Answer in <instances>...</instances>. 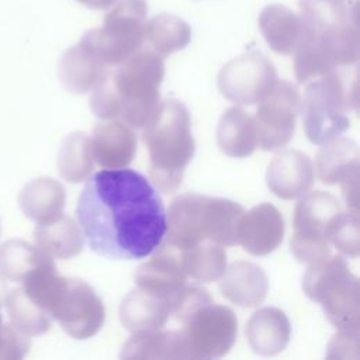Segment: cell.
I'll list each match as a JSON object with an SVG mask.
<instances>
[{
    "label": "cell",
    "mask_w": 360,
    "mask_h": 360,
    "mask_svg": "<svg viewBox=\"0 0 360 360\" xmlns=\"http://www.w3.org/2000/svg\"><path fill=\"white\" fill-rule=\"evenodd\" d=\"M77 224L93 252L114 259H142L166 233V211L148 179L131 169L94 173L76 205Z\"/></svg>",
    "instance_id": "6da1fadb"
},
{
    "label": "cell",
    "mask_w": 360,
    "mask_h": 360,
    "mask_svg": "<svg viewBox=\"0 0 360 360\" xmlns=\"http://www.w3.org/2000/svg\"><path fill=\"white\" fill-rule=\"evenodd\" d=\"M27 295L55 318L75 339H89L103 326L105 309L87 283L58 274L52 257H45L24 280Z\"/></svg>",
    "instance_id": "7a4b0ae2"
},
{
    "label": "cell",
    "mask_w": 360,
    "mask_h": 360,
    "mask_svg": "<svg viewBox=\"0 0 360 360\" xmlns=\"http://www.w3.org/2000/svg\"><path fill=\"white\" fill-rule=\"evenodd\" d=\"M243 214V207L232 200L184 193L169 205L163 238L180 250L204 240L233 246L239 243Z\"/></svg>",
    "instance_id": "3957f363"
},
{
    "label": "cell",
    "mask_w": 360,
    "mask_h": 360,
    "mask_svg": "<svg viewBox=\"0 0 360 360\" xmlns=\"http://www.w3.org/2000/svg\"><path fill=\"white\" fill-rule=\"evenodd\" d=\"M170 315L181 325L190 359L222 357L236 340L235 312L215 304L204 288L184 285L170 301Z\"/></svg>",
    "instance_id": "277c9868"
},
{
    "label": "cell",
    "mask_w": 360,
    "mask_h": 360,
    "mask_svg": "<svg viewBox=\"0 0 360 360\" xmlns=\"http://www.w3.org/2000/svg\"><path fill=\"white\" fill-rule=\"evenodd\" d=\"M143 128V142L150 158V179L160 191L172 193L181 184L195 150L188 110L174 98L162 101Z\"/></svg>",
    "instance_id": "5b68a950"
},
{
    "label": "cell",
    "mask_w": 360,
    "mask_h": 360,
    "mask_svg": "<svg viewBox=\"0 0 360 360\" xmlns=\"http://www.w3.org/2000/svg\"><path fill=\"white\" fill-rule=\"evenodd\" d=\"M305 295L319 302L339 330L360 329V284L343 256H326L308 264L302 278Z\"/></svg>",
    "instance_id": "8992f818"
},
{
    "label": "cell",
    "mask_w": 360,
    "mask_h": 360,
    "mask_svg": "<svg viewBox=\"0 0 360 360\" xmlns=\"http://www.w3.org/2000/svg\"><path fill=\"white\" fill-rule=\"evenodd\" d=\"M357 104V87H349L338 79L309 84L300 108L307 138L315 145H323L340 136L350 127L347 112L356 111Z\"/></svg>",
    "instance_id": "52a82bcc"
},
{
    "label": "cell",
    "mask_w": 360,
    "mask_h": 360,
    "mask_svg": "<svg viewBox=\"0 0 360 360\" xmlns=\"http://www.w3.org/2000/svg\"><path fill=\"white\" fill-rule=\"evenodd\" d=\"M340 211L339 200L328 191H308L300 197L291 236V250L298 262L311 264L330 255L328 228Z\"/></svg>",
    "instance_id": "ba28073f"
},
{
    "label": "cell",
    "mask_w": 360,
    "mask_h": 360,
    "mask_svg": "<svg viewBox=\"0 0 360 360\" xmlns=\"http://www.w3.org/2000/svg\"><path fill=\"white\" fill-rule=\"evenodd\" d=\"M253 117L259 148L277 150L285 146L295 131L297 117L301 108V96L295 86L288 82H278L257 101Z\"/></svg>",
    "instance_id": "9c48e42d"
},
{
    "label": "cell",
    "mask_w": 360,
    "mask_h": 360,
    "mask_svg": "<svg viewBox=\"0 0 360 360\" xmlns=\"http://www.w3.org/2000/svg\"><path fill=\"white\" fill-rule=\"evenodd\" d=\"M160 79L159 66L142 65L112 80L120 100V118L131 128H143L158 110Z\"/></svg>",
    "instance_id": "30bf717a"
},
{
    "label": "cell",
    "mask_w": 360,
    "mask_h": 360,
    "mask_svg": "<svg viewBox=\"0 0 360 360\" xmlns=\"http://www.w3.org/2000/svg\"><path fill=\"white\" fill-rule=\"evenodd\" d=\"M276 83L274 70L259 59H242L226 66L218 79L222 96L236 104L257 103Z\"/></svg>",
    "instance_id": "8fae6325"
},
{
    "label": "cell",
    "mask_w": 360,
    "mask_h": 360,
    "mask_svg": "<svg viewBox=\"0 0 360 360\" xmlns=\"http://www.w3.org/2000/svg\"><path fill=\"white\" fill-rule=\"evenodd\" d=\"M155 255L139 266L135 281L139 288L172 298L186 285L187 273L183 267L181 252L165 238L153 250Z\"/></svg>",
    "instance_id": "7c38bea8"
},
{
    "label": "cell",
    "mask_w": 360,
    "mask_h": 360,
    "mask_svg": "<svg viewBox=\"0 0 360 360\" xmlns=\"http://www.w3.org/2000/svg\"><path fill=\"white\" fill-rule=\"evenodd\" d=\"M315 181L314 165L308 155L295 149L277 153L266 172V183L270 191L280 198L292 200L311 190Z\"/></svg>",
    "instance_id": "4fadbf2b"
},
{
    "label": "cell",
    "mask_w": 360,
    "mask_h": 360,
    "mask_svg": "<svg viewBox=\"0 0 360 360\" xmlns=\"http://www.w3.org/2000/svg\"><path fill=\"white\" fill-rule=\"evenodd\" d=\"M284 238V219L271 204L263 202L245 212L239 226V243L255 256L276 250Z\"/></svg>",
    "instance_id": "5bb4252c"
},
{
    "label": "cell",
    "mask_w": 360,
    "mask_h": 360,
    "mask_svg": "<svg viewBox=\"0 0 360 360\" xmlns=\"http://www.w3.org/2000/svg\"><path fill=\"white\" fill-rule=\"evenodd\" d=\"M90 142L94 162L104 169L127 167L136 153V135L122 121L97 124Z\"/></svg>",
    "instance_id": "9a60e30c"
},
{
    "label": "cell",
    "mask_w": 360,
    "mask_h": 360,
    "mask_svg": "<svg viewBox=\"0 0 360 360\" xmlns=\"http://www.w3.org/2000/svg\"><path fill=\"white\" fill-rule=\"evenodd\" d=\"M219 291L231 302L242 308H252L264 301L269 278L257 264L235 262L219 277Z\"/></svg>",
    "instance_id": "2e32d148"
},
{
    "label": "cell",
    "mask_w": 360,
    "mask_h": 360,
    "mask_svg": "<svg viewBox=\"0 0 360 360\" xmlns=\"http://www.w3.org/2000/svg\"><path fill=\"white\" fill-rule=\"evenodd\" d=\"M34 239L37 248L52 259L75 257L82 253L84 246V236L79 224L62 212L38 222Z\"/></svg>",
    "instance_id": "e0dca14e"
},
{
    "label": "cell",
    "mask_w": 360,
    "mask_h": 360,
    "mask_svg": "<svg viewBox=\"0 0 360 360\" xmlns=\"http://www.w3.org/2000/svg\"><path fill=\"white\" fill-rule=\"evenodd\" d=\"M246 336L255 353L274 356L288 345L291 325L284 311L274 307H264L253 312L249 318Z\"/></svg>",
    "instance_id": "ac0fdd59"
},
{
    "label": "cell",
    "mask_w": 360,
    "mask_h": 360,
    "mask_svg": "<svg viewBox=\"0 0 360 360\" xmlns=\"http://www.w3.org/2000/svg\"><path fill=\"white\" fill-rule=\"evenodd\" d=\"M170 316V300L138 287L121 302L120 321L134 333L160 329Z\"/></svg>",
    "instance_id": "d6986e66"
},
{
    "label": "cell",
    "mask_w": 360,
    "mask_h": 360,
    "mask_svg": "<svg viewBox=\"0 0 360 360\" xmlns=\"http://www.w3.org/2000/svg\"><path fill=\"white\" fill-rule=\"evenodd\" d=\"M125 360H173L190 359L180 330L136 332L121 350Z\"/></svg>",
    "instance_id": "ffe728a7"
},
{
    "label": "cell",
    "mask_w": 360,
    "mask_h": 360,
    "mask_svg": "<svg viewBox=\"0 0 360 360\" xmlns=\"http://www.w3.org/2000/svg\"><path fill=\"white\" fill-rule=\"evenodd\" d=\"M217 143L231 158L250 156L259 146L253 117L240 107L228 108L217 127Z\"/></svg>",
    "instance_id": "44dd1931"
},
{
    "label": "cell",
    "mask_w": 360,
    "mask_h": 360,
    "mask_svg": "<svg viewBox=\"0 0 360 360\" xmlns=\"http://www.w3.org/2000/svg\"><path fill=\"white\" fill-rule=\"evenodd\" d=\"M359 146L349 138H335L322 145L315 158V170L323 184H340L359 173Z\"/></svg>",
    "instance_id": "7402d4cb"
},
{
    "label": "cell",
    "mask_w": 360,
    "mask_h": 360,
    "mask_svg": "<svg viewBox=\"0 0 360 360\" xmlns=\"http://www.w3.org/2000/svg\"><path fill=\"white\" fill-rule=\"evenodd\" d=\"M18 201L25 217L41 222L62 212L65 188L52 177H39L21 190Z\"/></svg>",
    "instance_id": "603a6c76"
},
{
    "label": "cell",
    "mask_w": 360,
    "mask_h": 360,
    "mask_svg": "<svg viewBox=\"0 0 360 360\" xmlns=\"http://www.w3.org/2000/svg\"><path fill=\"white\" fill-rule=\"evenodd\" d=\"M94 167L90 136L84 132H72L60 145L58 153V169L60 176L70 183L87 180Z\"/></svg>",
    "instance_id": "cb8c5ba5"
},
{
    "label": "cell",
    "mask_w": 360,
    "mask_h": 360,
    "mask_svg": "<svg viewBox=\"0 0 360 360\" xmlns=\"http://www.w3.org/2000/svg\"><path fill=\"white\" fill-rule=\"evenodd\" d=\"M181 252V262L187 276L197 281L212 283L219 280L226 269L224 246L210 240L198 242Z\"/></svg>",
    "instance_id": "d4e9b609"
},
{
    "label": "cell",
    "mask_w": 360,
    "mask_h": 360,
    "mask_svg": "<svg viewBox=\"0 0 360 360\" xmlns=\"http://www.w3.org/2000/svg\"><path fill=\"white\" fill-rule=\"evenodd\" d=\"M6 307L13 328L25 336H38L49 330L51 315L37 305L24 291V288L13 290L6 297Z\"/></svg>",
    "instance_id": "484cf974"
},
{
    "label": "cell",
    "mask_w": 360,
    "mask_h": 360,
    "mask_svg": "<svg viewBox=\"0 0 360 360\" xmlns=\"http://www.w3.org/2000/svg\"><path fill=\"white\" fill-rule=\"evenodd\" d=\"M45 257L38 248L21 239H11L0 248V270L8 280L22 283Z\"/></svg>",
    "instance_id": "4316f807"
},
{
    "label": "cell",
    "mask_w": 360,
    "mask_h": 360,
    "mask_svg": "<svg viewBox=\"0 0 360 360\" xmlns=\"http://www.w3.org/2000/svg\"><path fill=\"white\" fill-rule=\"evenodd\" d=\"M328 240L339 252L346 256H359V238H360V217L359 210L349 208L340 211L329 224Z\"/></svg>",
    "instance_id": "83f0119b"
},
{
    "label": "cell",
    "mask_w": 360,
    "mask_h": 360,
    "mask_svg": "<svg viewBox=\"0 0 360 360\" xmlns=\"http://www.w3.org/2000/svg\"><path fill=\"white\" fill-rule=\"evenodd\" d=\"M90 107L94 115L101 120H115L120 117V100L112 80H105L94 89L90 97Z\"/></svg>",
    "instance_id": "f1b7e54d"
},
{
    "label": "cell",
    "mask_w": 360,
    "mask_h": 360,
    "mask_svg": "<svg viewBox=\"0 0 360 360\" xmlns=\"http://www.w3.org/2000/svg\"><path fill=\"white\" fill-rule=\"evenodd\" d=\"M359 330H340L329 343L328 359H347L359 356Z\"/></svg>",
    "instance_id": "f546056e"
},
{
    "label": "cell",
    "mask_w": 360,
    "mask_h": 360,
    "mask_svg": "<svg viewBox=\"0 0 360 360\" xmlns=\"http://www.w3.org/2000/svg\"><path fill=\"white\" fill-rule=\"evenodd\" d=\"M342 186V194L345 197V201L349 208L359 207V173L352 174L345 181L340 183Z\"/></svg>",
    "instance_id": "4dcf8cb0"
}]
</instances>
